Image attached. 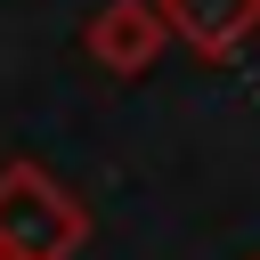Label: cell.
<instances>
[{
	"label": "cell",
	"instance_id": "cell-2",
	"mask_svg": "<svg viewBox=\"0 0 260 260\" xmlns=\"http://www.w3.org/2000/svg\"><path fill=\"white\" fill-rule=\"evenodd\" d=\"M162 49H171V24H162V8H154V0H106V8L81 24V57H89L98 73H114V81L154 73V65H162Z\"/></svg>",
	"mask_w": 260,
	"mask_h": 260
},
{
	"label": "cell",
	"instance_id": "cell-3",
	"mask_svg": "<svg viewBox=\"0 0 260 260\" xmlns=\"http://www.w3.org/2000/svg\"><path fill=\"white\" fill-rule=\"evenodd\" d=\"M162 8V24H171V41H187L195 57H236L252 32H260V0H154Z\"/></svg>",
	"mask_w": 260,
	"mask_h": 260
},
{
	"label": "cell",
	"instance_id": "cell-1",
	"mask_svg": "<svg viewBox=\"0 0 260 260\" xmlns=\"http://www.w3.org/2000/svg\"><path fill=\"white\" fill-rule=\"evenodd\" d=\"M89 244V211L65 179H49L41 162H8L0 171V260H73Z\"/></svg>",
	"mask_w": 260,
	"mask_h": 260
}]
</instances>
